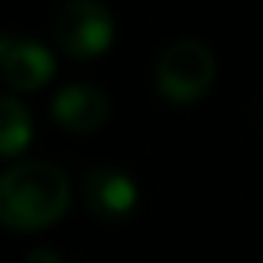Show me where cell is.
Listing matches in <instances>:
<instances>
[{
  "mask_svg": "<svg viewBox=\"0 0 263 263\" xmlns=\"http://www.w3.org/2000/svg\"><path fill=\"white\" fill-rule=\"evenodd\" d=\"M70 206V180L47 160L13 163L0 177V220L10 230H44Z\"/></svg>",
  "mask_w": 263,
  "mask_h": 263,
  "instance_id": "obj_1",
  "label": "cell"
},
{
  "mask_svg": "<svg viewBox=\"0 0 263 263\" xmlns=\"http://www.w3.org/2000/svg\"><path fill=\"white\" fill-rule=\"evenodd\" d=\"M217 80V57L206 44L200 40H177L160 53L154 70L157 93L163 100L186 107V103L200 100Z\"/></svg>",
  "mask_w": 263,
  "mask_h": 263,
  "instance_id": "obj_2",
  "label": "cell"
},
{
  "mask_svg": "<svg viewBox=\"0 0 263 263\" xmlns=\"http://www.w3.org/2000/svg\"><path fill=\"white\" fill-rule=\"evenodd\" d=\"M53 40L73 60H97L114 44V13L103 0H67L53 13Z\"/></svg>",
  "mask_w": 263,
  "mask_h": 263,
  "instance_id": "obj_3",
  "label": "cell"
},
{
  "mask_svg": "<svg viewBox=\"0 0 263 263\" xmlns=\"http://www.w3.org/2000/svg\"><path fill=\"white\" fill-rule=\"evenodd\" d=\"M87 210L97 220H127L137 210V180L117 167H90L80 183Z\"/></svg>",
  "mask_w": 263,
  "mask_h": 263,
  "instance_id": "obj_4",
  "label": "cell"
},
{
  "mask_svg": "<svg viewBox=\"0 0 263 263\" xmlns=\"http://www.w3.org/2000/svg\"><path fill=\"white\" fill-rule=\"evenodd\" d=\"M50 117L67 134H97L110 117V100L90 84H70L50 100Z\"/></svg>",
  "mask_w": 263,
  "mask_h": 263,
  "instance_id": "obj_5",
  "label": "cell"
},
{
  "mask_svg": "<svg viewBox=\"0 0 263 263\" xmlns=\"http://www.w3.org/2000/svg\"><path fill=\"white\" fill-rule=\"evenodd\" d=\"M0 64H4V77L13 90H40L57 73V60L44 44L20 40L10 33L0 40Z\"/></svg>",
  "mask_w": 263,
  "mask_h": 263,
  "instance_id": "obj_6",
  "label": "cell"
},
{
  "mask_svg": "<svg viewBox=\"0 0 263 263\" xmlns=\"http://www.w3.org/2000/svg\"><path fill=\"white\" fill-rule=\"evenodd\" d=\"M30 114L20 107L17 97H4L0 100V150H4V157H17L30 143Z\"/></svg>",
  "mask_w": 263,
  "mask_h": 263,
  "instance_id": "obj_7",
  "label": "cell"
},
{
  "mask_svg": "<svg viewBox=\"0 0 263 263\" xmlns=\"http://www.w3.org/2000/svg\"><path fill=\"white\" fill-rule=\"evenodd\" d=\"M24 263H60V257L53 250H47V247H37V250H30L27 253V260Z\"/></svg>",
  "mask_w": 263,
  "mask_h": 263,
  "instance_id": "obj_8",
  "label": "cell"
},
{
  "mask_svg": "<svg viewBox=\"0 0 263 263\" xmlns=\"http://www.w3.org/2000/svg\"><path fill=\"white\" fill-rule=\"evenodd\" d=\"M260 114H263V103H260Z\"/></svg>",
  "mask_w": 263,
  "mask_h": 263,
  "instance_id": "obj_9",
  "label": "cell"
}]
</instances>
